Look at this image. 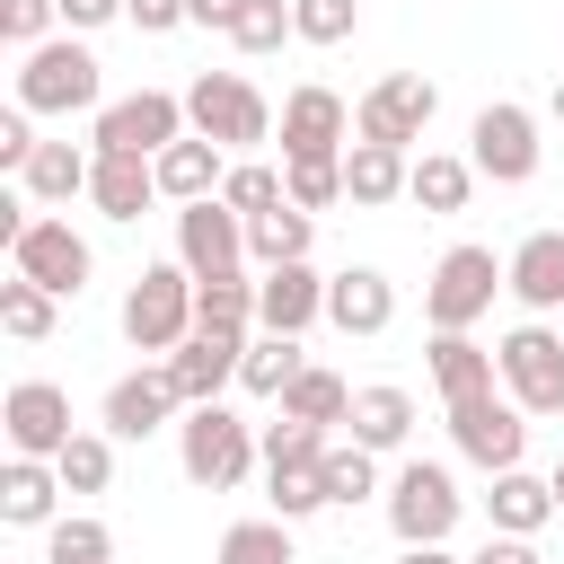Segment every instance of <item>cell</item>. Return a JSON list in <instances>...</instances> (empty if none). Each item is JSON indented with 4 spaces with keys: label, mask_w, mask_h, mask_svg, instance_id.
<instances>
[{
    "label": "cell",
    "mask_w": 564,
    "mask_h": 564,
    "mask_svg": "<svg viewBox=\"0 0 564 564\" xmlns=\"http://www.w3.org/2000/svg\"><path fill=\"white\" fill-rule=\"evenodd\" d=\"M167 414H185V397H176L167 361L123 370V379L106 388V432H115V441H150V432H167Z\"/></svg>",
    "instance_id": "e0dca14e"
},
{
    "label": "cell",
    "mask_w": 564,
    "mask_h": 564,
    "mask_svg": "<svg viewBox=\"0 0 564 564\" xmlns=\"http://www.w3.org/2000/svg\"><path fill=\"white\" fill-rule=\"evenodd\" d=\"M53 18H62V0H0V35H9L18 53H35V44L53 35Z\"/></svg>",
    "instance_id": "f6af8a7d"
},
{
    "label": "cell",
    "mask_w": 564,
    "mask_h": 564,
    "mask_svg": "<svg viewBox=\"0 0 564 564\" xmlns=\"http://www.w3.org/2000/svg\"><path fill=\"white\" fill-rule=\"evenodd\" d=\"M308 458H326V423H300V414L264 423V467H308Z\"/></svg>",
    "instance_id": "7bdbcfd3"
},
{
    "label": "cell",
    "mask_w": 564,
    "mask_h": 564,
    "mask_svg": "<svg viewBox=\"0 0 564 564\" xmlns=\"http://www.w3.org/2000/svg\"><path fill=\"white\" fill-rule=\"evenodd\" d=\"M502 273H511V300H520L529 317H555V308H564V229H529Z\"/></svg>",
    "instance_id": "ffe728a7"
},
{
    "label": "cell",
    "mask_w": 564,
    "mask_h": 564,
    "mask_svg": "<svg viewBox=\"0 0 564 564\" xmlns=\"http://www.w3.org/2000/svg\"><path fill=\"white\" fill-rule=\"evenodd\" d=\"M220 203L256 220V212H273V203H291V185H282V167H264V159H238V167L220 176Z\"/></svg>",
    "instance_id": "ab89813d"
},
{
    "label": "cell",
    "mask_w": 564,
    "mask_h": 564,
    "mask_svg": "<svg viewBox=\"0 0 564 564\" xmlns=\"http://www.w3.org/2000/svg\"><path fill=\"white\" fill-rule=\"evenodd\" d=\"M176 264H185L194 282L247 273V264H256V256H247V212H229L220 194H203V203H176Z\"/></svg>",
    "instance_id": "9c48e42d"
},
{
    "label": "cell",
    "mask_w": 564,
    "mask_h": 564,
    "mask_svg": "<svg viewBox=\"0 0 564 564\" xmlns=\"http://www.w3.org/2000/svg\"><path fill=\"white\" fill-rule=\"evenodd\" d=\"M432 388H441V405L502 388V361H494V344H476V335H432Z\"/></svg>",
    "instance_id": "d4e9b609"
},
{
    "label": "cell",
    "mask_w": 564,
    "mask_h": 564,
    "mask_svg": "<svg viewBox=\"0 0 564 564\" xmlns=\"http://www.w3.org/2000/svg\"><path fill=\"white\" fill-rule=\"evenodd\" d=\"M123 18H132L141 35H176V26H194V9H185V0H123Z\"/></svg>",
    "instance_id": "bcb514c9"
},
{
    "label": "cell",
    "mask_w": 564,
    "mask_h": 564,
    "mask_svg": "<svg viewBox=\"0 0 564 564\" xmlns=\"http://www.w3.org/2000/svg\"><path fill=\"white\" fill-rule=\"evenodd\" d=\"M18 106L26 115H97L106 106V62L79 35H44L35 53H18Z\"/></svg>",
    "instance_id": "6da1fadb"
},
{
    "label": "cell",
    "mask_w": 564,
    "mask_h": 564,
    "mask_svg": "<svg viewBox=\"0 0 564 564\" xmlns=\"http://www.w3.org/2000/svg\"><path fill=\"white\" fill-rule=\"evenodd\" d=\"M194 335V273L185 264H141V282L123 291V344L132 352H176Z\"/></svg>",
    "instance_id": "8992f818"
},
{
    "label": "cell",
    "mask_w": 564,
    "mask_h": 564,
    "mask_svg": "<svg viewBox=\"0 0 564 564\" xmlns=\"http://www.w3.org/2000/svg\"><path fill=\"white\" fill-rule=\"evenodd\" d=\"M282 185L300 212H326V203H344V159H282Z\"/></svg>",
    "instance_id": "b9f144b4"
},
{
    "label": "cell",
    "mask_w": 564,
    "mask_h": 564,
    "mask_svg": "<svg viewBox=\"0 0 564 564\" xmlns=\"http://www.w3.org/2000/svg\"><path fill=\"white\" fill-rule=\"evenodd\" d=\"M194 123H185V97H167V88H132V97H106L97 106V132H88V150H123V159H159L167 141H185Z\"/></svg>",
    "instance_id": "52a82bcc"
},
{
    "label": "cell",
    "mask_w": 564,
    "mask_h": 564,
    "mask_svg": "<svg viewBox=\"0 0 564 564\" xmlns=\"http://www.w3.org/2000/svg\"><path fill=\"white\" fill-rule=\"evenodd\" d=\"M194 326H203V335H256V273L194 282Z\"/></svg>",
    "instance_id": "4dcf8cb0"
},
{
    "label": "cell",
    "mask_w": 564,
    "mask_h": 564,
    "mask_svg": "<svg viewBox=\"0 0 564 564\" xmlns=\"http://www.w3.org/2000/svg\"><path fill=\"white\" fill-rule=\"evenodd\" d=\"M344 423H352V441H370V449H405V432H414V397L388 388V379H379V388H352V414H344Z\"/></svg>",
    "instance_id": "f1b7e54d"
},
{
    "label": "cell",
    "mask_w": 564,
    "mask_h": 564,
    "mask_svg": "<svg viewBox=\"0 0 564 564\" xmlns=\"http://www.w3.org/2000/svg\"><path fill=\"white\" fill-rule=\"evenodd\" d=\"M449 441H458V458H476L485 476H502V467H520V449H529V414L485 388V397H458V405H449Z\"/></svg>",
    "instance_id": "5bb4252c"
},
{
    "label": "cell",
    "mask_w": 564,
    "mask_h": 564,
    "mask_svg": "<svg viewBox=\"0 0 564 564\" xmlns=\"http://www.w3.org/2000/svg\"><path fill=\"white\" fill-rule=\"evenodd\" d=\"M53 308H62V300H53L44 282H26V273H9V282H0V335L44 344V335H53Z\"/></svg>",
    "instance_id": "836d02e7"
},
{
    "label": "cell",
    "mask_w": 564,
    "mask_h": 564,
    "mask_svg": "<svg viewBox=\"0 0 564 564\" xmlns=\"http://www.w3.org/2000/svg\"><path fill=\"white\" fill-rule=\"evenodd\" d=\"M546 485H555V511H564V458H555V476H546Z\"/></svg>",
    "instance_id": "f5cc1de1"
},
{
    "label": "cell",
    "mask_w": 564,
    "mask_h": 564,
    "mask_svg": "<svg viewBox=\"0 0 564 564\" xmlns=\"http://www.w3.org/2000/svg\"><path fill=\"white\" fill-rule=\"evenodd\" d=\"M432 115H441V88H432L423 70H388L379 88H361L352 141H397V150H414V141L432 132Z\"/></svg>",
    "instance_id": "30bf717a"
},
{
    "label": "cell",
    "mask_w": 564,
    "mask_h": 564,
    "mask_svg": "<svg viewBox=\"0 0 564 564\" xmlns=\"http://www.w3.org/2000/svg\"><path fill=\"white\" fill-rule=\"evenodd\" d=\"M326 326H344V335H388V326H397V282H388L379 264L326 273Z\"/></svg>",
    "instance_id": "ac0fdd59"
},
{
    "label": "cell",
    "mask_w": 564,
    "mask_h": 564,
    "mask_svg": "<svg viewBox=\"0 0 564 564\" xmlns=\"http://www.w3.org/2000/svg\"><path fill=\"white\" fill-rule=\"evenodd\" d=\"M185 123H194L203 141H220V150H256V141H273V106H264V88H256L247 70H194V88H185Z\"/></svg>",
    "instance_id": "3957f363"
},
{
    "label": "cell",
    "mask_w": 564,
    "mask_h": 564,
    "mask_svg": "<svg viewBox=\"0 0 564 564\" xmlns=\"http://www.w3.org/2000/svg\"><path fill=\"white\" fill-rule=\"evenodd\" d=\"M291 26H300V44H344L361 26V0H291Z\"/></svg>",
    "instance_id": "ee69618b"
},
{
    "label": "cell",
    "mask_w": 564,
    "mask_h": 564,
    "mask_svg": "<svg viewBox=\"0 0 564 564\" xmlns=\"http://www.w3.org/2000/svg\"><path fill=\"white\" fill-rule=\"evenodd\" d=\"M106 555H115V529L88 520V511H70V520L44 529V564H106Z\"/></svg>",
    "instance_id": "f35d334b"
},
{
    "label": "cell",
    "mask_w": 564,
    "mask_h": 564,
    "mask_svg": "<svg viewBox=\"0 0 564 564\" xmlns=\"http://www.w3.org/2000/svg\"><path fill=\"white\" fill-rule=\"evenodd\" d=\"M405 176H414V150H397V141H352L344 150V203H361V212L397 203Z\"/></svg>",
    "instance_id": "603a6c76"
},
{
    "label": "cell",
    "mask_w": 564,
    "mask_h": 564,
    "mask_svg": "<svg viewBox=\"0 0 564 564\" xmlns=\"http://www.w3.org/2000/svg\"><path fill=\"white\" fill-rule=\"evenodd\" d=\"M291 35H300V26H291V0H247V9H238V26H229V44H238V53H282Z\"/></svg>",
    "instance_id": "60d3db41"
},
{
    "label": "cell",
    "mask_w": 564,
    "mask_h": 564,
    "mask_svg": "<svg viewBox=\"0 0 564 564\" xmlns=\"http://www.w3.org/2000/svg\"><path fill=\"white\" fill-rule=\"evenodd\" d=\"M26 159H35V132H26V106H9V115H0V167L18 176Z\"/></svg>",
    "instance_id": "7dc6e473"
},
{
    "label": "cell",
    "mask_w": 564,
    "mask_h": 564,
    "mask_svg": "<svg viewBox=\"0 0 564 564\" xmlns=\"http://www.w3.org/2000/svg\"><path fill=\"white\" fill-rule=\"evenodd\" d=\"M9 273L44 282L53 300H79V291H88V273H97V256H88V238H79L70 220H26V229L9 238Z\"/></svg>",
    "instance_id": "7c38bea8"
},
{
    "label": "cell",
    "mask_w": 564,
    "mask_h": 564,
    "mask_svg": "<svg viewBox=\"0 0 564 564\" xmlns=\"http://www.w3.org/2000/svg\"><path fill=\"white\" fill-rule=\"evenodd\" d=\"M467 194H476V159H449V150H423L414 176H405V203H423L432 220L467 212Z\"/></svg>",
    "instance_id": "83f0119b"
},
{
    "label": "cell",
    "mask_w": 564,
    "mask_h": 564,
    "mask_svg": "<svg viewBox=\"0 0 564 564\" xmlns=\"http://www.w3.org/2000/svg\"><path fill=\"white\" fill-rule=\"evenodd\" d=\"M300 370H308L300 335H264V326H256V335H247V361H238V388H247V397H282Z\"/></svg>",
    "instance_id": "1f68e13d"
},
{
    "label": "cell",
    "mask_w": 564,
    "mask_h": 564,
    "mask_svg": "<svg viewBox=\"0 0 564 564\" xmlns=\"http://www.w3.org/2000/svg\"><path fill=\"white\" fill-rule=\"evenodd\" d=\"M256 458H264L256 423H238L220 397H212V405H185V423H176V467H185V485L229 494V485H247V467H256Z\"/></svg>",
    "instance_id": "7a4b0ae2"
},
{
    "label": "cell",
    "mask_w": 564,
    "mask_h": 564,
    "mask_svg": "<svg viewBox=\"0 0 564 564\" xmlns=\"http://www.w3.org/2000/svg\"><path fill=\"white\" fill-rule=\"evenodd\" d=\"M458 511H467V494H458V476H449V467L405 458V467L388 476V529H397V546H449Z\"/></svg>",
    "instance_id": "277c9868"
},
{
    "label": "cell",
    "mask_w": 564,
    "mask_h": 564,
    "mask_svg": "<svg viewBox=\"0 0 564 564\" xmlns=\"http://www.w3.org/2000/svg\"><path fill=\"white\" fill-rule=\"evenodd\" d=\"M159 361H167V379H176V397H185V405H212V397L238 379L247 335H203V326H194V335H185L176 352H159Z\"/></svg>",
    "instance_id": "d6986e66"
},
{
    "label": "cell",
    "mask_w": 564,
    "mask_h": 564,
    "mask_svg": "<svg viewBox=\"0 0 564 564\" xmlns=\"http://www.w3.org/2000/svg\"><path fill=\"white\" fill-rule=\"evenodd\" d=\"M62 494H70V485H62L53 458H18V449H9V467H0V520H9V529H53V520H62V511H53Z\"/></svg>",
    "instance_id": "44dd1931"
},
{
    "label": "cell",
    "mask_w": 564,
    "mask_h": 564,
    "mask_svg": "<svg viewBox=\"0 0 564 564\" xmlns=\"http://www.w3.org/2000/svg\"><path fill=\"white\" fill-rule=\"evenodd\" d=\"M546 106H555V123H564V79H555V97H546Z\"/></svg>",
    "instance_id": "db71d44e"
},
{
    "label": "cell",
    "mask_w": 564,
    "mask_h": 564,
    "mask_svg": "<svg viewBox=\"0 0 564 564\" xmlns=\"http://www.w3.org/2000/svg\"><path fill=\"white\" fill-rule=\"evenodd\" d=\"M150 167H159V194H167V203H203V194H220L229 150H220V141H203V132H185V141H167Z\"/></svg>",
    "instance_id": "7402d4cb"
},
{
    "label": "cell",
    "mask_w": 564,
    "mask_h": 564,
    "mask_svg": "<svg viewBox=\"0 0 564 564\" xmlns=\"http://www.w3.org/2000/svg\"><path fill=\"white\" fill-rule=\"evenodd\" d=\"M264 502H273L282 520L326 511V458H308V467H264Z\"/></svg>",
    "instance_id": "74e56055"
},
{
    "label": "cell",
    "mask_w": 564,
    "mask_h": 564,
    "mask_svg": "<svg viewBox=\"0 0 564 564\" xmlns=\"http://www.w3.org/2000/svg\"><path fill=\"white\" fill-rule=\"evenodd\" d=\"M485 520H494V529H511V538H538V529L555 520V485H546V476H529V467H502V476L485 485Z\"/></svg>",
    "instance_id": "484cf974"
},
{
    "label": "cell",
    "mask_w": 564,
    "mask_h": 564,
    "mask_svg": "<svg viewBox=\"0 0 564 564\" xmlns=\"http://www.w3.org/2000/svg\"><path fill=\"white\" fill-rule=\"evenodd\" d=\"M273 132H282V159H344L352 150V106L326 79H300L273 115Z\"/></svg>",
    "instance_id": "4fadbf2b"
},
{
    "label": "cell",
    "mask_w": 564,
    "mask_h": 564,
    "mask_svg": "<svg viewBox=\"0 0 564 564\" xmlns=\"http://www.w3.org/2000/svg\"><path fill=\"white\" fill-rule=\"evenodd\" d=\"M282 414H300V423H326V432H335V423L352 414V388H344L326 361H308V370L282 388Z\"/></svg>",
    "instance_id": "d6a6232c"
},
{
    "label": "cell",
    "mask_w": 564,
    "mask_h": 564,
    "mask_svg": "<svg viewBox=\"0 0 564 564\" xmlns=\"http://www.w3.org/2000/svg\"><path fill=\"white\" fill-rule=\"evenodd\" d=\"M88 176H97V150H79V141H35V159L18 167V185H26L35 203H70V194H88Z\"/></svg>",
    "instance_id": "4316f807"
},
{
    "label": "cell",
    "mask_w": 564,
    "mask_h": 564,
    "mask_svg": "<svg viewBox=\"0 0 564 564\" xmlns=\"http://www.w3.org/2000/svg\"><path fill=\"white\" fill-rule=\"evenodd\" d=\"M494 291H511V273L494 264V247H449V256L432 264V282H423L432 335H467V326L494 308Z\"/></svg>",
    "instance_id": "5b68a950"
},
{
    "label": "cell",
    "mask_w": 564,
    "mask_h": 564,
    "mask_svg": "<svg viewBox=\"0 0 564 564\" xmlns=\"http://www.w3.org/2000/svg\"><path fill=\"white\" fill-rule=\"evenodd\" d=\"M0 432H9L18 458H62V449H70V388L18 379V388L0 397Z\"/></svg>",
    "instance_id": "9a60e30c"
},
{
    "label": "cell",
    "mask_w": 564,
    "mask_h": 564,
    "mask_svg": "<svg viewBox=\"0 0 564 564\" xmlns=\"http://www.w3.org/2000/svg\"><path fill=\"white\" fill-rule=\"evenodd\" d=\"M220 564H291V520H282V511H264V520L220 529Z\"/></svg>",
    "instance_id": "d590c367"
},
{
    "label": "cell",
    "mask_w": 564,
    "mask_h": 564,
    "mask_svg": "<svg viewBox=\"0 0 564 564\" xmlns=\"http://www.w3.org/2000/svg\"><path fill=\"white\" fill-rule=\"evenodd\" d=\"M317 317H326V273H317L308 256L256 273V326H264V335H308Z\"/></svg>",
    "instance_id": "2e32d148"
},
{
    "label": "cell",
    "mask_w": 564,
    "mask_h": 564,
    "mask_svg": "<svg viewBox=\"0 0 564 564\" xmlns=\"http://www.w3.org/2000/svg\"><path fill=\"white\" fill-rule=\"evenodd\" d=\"M467 159H476V176H494V185H529V176H538V115L511 106V97L476 106V123H467Z\"/></svg>",
    "instance_id": "8fae6325"
},
{
    "label": "cell",
    "mask_w": 564,
    "mask_h": 564,
    "mask_svg": "<svg viewBox=\"0 0 564 564\" xmlns=\"http://www.w3.org/2000/svg\"><path fill=\"white\" fill-rule=\"evenodd\" d=\"M379 494V449L370 441H326V502H370Z\"/></svg>",
    "instance_id": "e575fe53"
},
{
    "label": "cell",
    "mask_w": 564,
    "mask_h": 564,
    "mask_svg": "<svg viewBox=\"0 0 564 564\" xmlns=\"http://www.w3.org/2000/svg\"><path fill=\"white\" fill-rule=\"evenodd\" d=\"M308 229H317V212H300V203L256 212V220H247V256H256V273H264V264H300V256H308Z\"/></svg>",
    "instance_id": "f546056e"
},
{
    "label": "cell",
    "mask_w": 564,
    "mask_h": 564,
    "mask_svg": "<svg viewBox=\"0 0 564 564\" xmlns=\"http://www.w3.org/2000/svg\"><path fill=\"white\" fill-rule=\"evenodd\" d=\"M397 564H458V555H449V546H405Z\"/></svg>",
    "instance_id": "816d5d0a"
},
{
    "label": "cell",
    "mask_w": 564,
    "mask_h": 564,
    "mask_svg": "<svg viewBox=\"0 0 564 564\" xmlns=\"http://www.w3.org/2000/svg\"><path fill=\"white\" fill-rule=\"evenodd\" d=\"M467 564H538V538H511V529H494V538H485Z\"/></svg>",
    "instance_id": "c3c4849f"
},
{
    "label": "cell",
    "mask_w": 564,
    "mask_h": 564,
    "mask_svg": "<svg viewBox=\"0 0 564 564\" xmlns=\"http://www.w3.org/2000/svg\"><path fill=\"white\" fill-rule=\"evenodd\" d=\"M106 18H123V0H62V26H70V35H88V26H106Z\"/></svg>",
    "instance_id": "681fc988"
},
{
    "label": "cell",
    "mask_w": 564,
    "mask_h": 564,
    "mask_svg": "<svg viewBox=\"0 0 564 564\" xmlns=\"http://www.w3.org/2000/svg\"><path fill=\"white\" fill-rule=\"evenodd\" d=\"M185 9H194V26H212V35H229V26H238V9H247V0H185Z\"/></svg>",
    "instance_id": "f907efd6"
},
{
    "label": "cell",
    "mask_w": 564,
    "mask_h": 564,
    "mask_svg": "<svg viewBox=\"0 0 564 564\" xmlns=\"http://www.w3.org/2000/svg\"><path fill=\"white\" fill-rule=\"evenodd\" d=\"M88 203H97L106 220H141V212L159 203V167H150V159H123V150H97Z\"/></svg>",
    "instance_id": "cb8c5ba5"
},
{
    "label": "cell",
    "mask_w": 564,
    "mask_h": 564,
    "mask_svg": "<svg viewBox=\"0 0 564 564\" xmlns=\"http://www.w3.org/2000/svg\"><path fill=\"white\" fill-rule=\"evenodd\" d=\"M70 494H106L115 485V432H70V449L53 458Z\"/></svg>",
    "instance_id": "8d00e7d4"
},
{
    "label": "cell",
    "mask_w": 564,
    "mask_h": 564,
    "mask_svg": "<svg viewBox=\"0 0 564 564\" xmlns=\"http://www.w3.org/2000/svg\"><path fill=\"white\" fill-rule=\"evenodd\" d=\"M494 361H502V397L520 405V414H564V335L555 326H511L502 344H494Z\"/></svg>",
    "instance_id": "ba28073f"
}]
</instances>
